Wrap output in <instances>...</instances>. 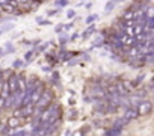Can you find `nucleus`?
I'll return each instance as SVG.
<instances>
[{"mask_svg": "<svg viewBox=\"0 0 154 136\" xmlns=\"http://www.w3.org/2000/svg\"><path fill=\"white\" fill-rule=\"evenodd\" d=\"M113 36H115L124 47H128V48H130V47H136V45H137V39H136V38L128 36V35H125V33L121 32V30L116 32V33H113Z\"/></svg>", "mask_w": 154, "mask_h": 136, "instance_id": "nucleus-1", "label": "nucleus"}, {"mask_svg": "<svg viewBox=\"0 0 154 136\" xmlns=\"http://www.w3.org/2000/svg\"><path fill=\"white\" fill-rule=\"evenodd\" d=\"M35 113V106L33 104H27V106H23V107H17L15 112H14V116L17 118H29Z\"/></svg>", "mask_w": 154, "mask_h": 136, "instance_id": "nucleus-2", "label": "nucleus"}, {"mask_svg": "<svg viewBox=\"0 0 154 136\" xmlns=\"http://www.w3.org/2000/svg\"><path fill=\"white\" fill-rule=\"evenodd\" d=\"M136 110H137L139 116H145V115L152 112V103L148 101V100H140L137 103V106H136Z\"/></svg>", "mask_w": 154, "mask_h": 136, "instance_id": "nucleus-3", "label": "nucleus"}, {"mask_svg": "<svg viewBox=\"0 0 154 136\" xmlns=\"http://www.w3.org/2000/svg\"><path fill=\"white\" fill-rule=\"evenodd\" d=\"M6 82H8V86H9V92L11 94H17L18 92V80H17V74H11L8 79H6Z\"/></svg>", "mask_w": 154, "mask_h": 136, "instance_id": "nucleus-4", "label": "nucleus"}, {"mask_svg": "<svg viewBox=\"0 0 154 136\" xmlns=\"http://www.w3.org/2000/svg\"><path fill=\"white\" fill-rule=\"evenodd\" d=\"M17 80H18V91L24 94V92H26V88H27L26 76H24V74H17Z\"/></svg>", "mask_w": 154, "mask_h": 136, "instance_id": "nucleus-5", "label": "nucleus"}, {"mask_svg": "<svg viewBox=\"0 0 154 136\" xmlns=\"http://www.w3.org/2000/svg\"><path fill=\"white\" fill-rule=\"evenodd\" d=\"M139 115H137V110H136V107H128L127 110H125V113H124V118L130 122L131 119H134V118H137Z\"/></svg>", "mask_w": 154, "mask_h": 136, "instance_id": "nucleus-6", "label": "nucleus"}, {"mask_svg": "<svg viewBox=\"0 0 154 136\" xmlns=\"http://www.w3.org/2000/svg\"><path fill=\"white\" fill-rule=\"evenodd\" d=\"M20 124H21V119H20V118H17V116H11V118L8 119V122H6V127H8L9 130H14V128H17Z\"/></svg>", "mask_w": 154, "mask_h": 136, "instance_id": "nucleus-7", "label": "nucleus"}, {"mask_svg": "<svg viewBox=\"0 0 154 136\" xmlns=\"http://www.w3.org/2000/svg\"><path fill=\"white\" fill-rule=\"evenodd\" d=\"M125 53H127V56H130V57H139V56H142V53H140V50L137 48V45H136V47L127 48Z\"/></svg>", "mask_w": 154, "mask_h": 136, "instance_id": "nucleus-8", "label": "nucleus"}, {"mask_svg": "<svg viewBox=\"0 0 154 136\" xmlns=\"http://www.w3.org/2000/svg\"><path fill=\"white\" fill-rule=\"evenodd\" d=\"M122 133V128H115V127H112V128H109L106 133H104V136H119Z\"/></svg>", "mask_w": 154, "mask_h": 136, "instance_id": "nucleus-9", "label": "nucleus"}, {"mask_svg": "<svg viewBox=\"0 0 154 136\" xmlns=\"http://www.w3.org/2000/svg\"><path fill=\"white\" fill-rule=\"evenodd\" d=\"M125 124H128V121L124 118V116H121V118H118L116 121H115V124H113V127L115 128H122Z\"/></svg>", "mask_w": 154, "mask_h": 136, "instance_id": "nucleus-10", "label": "nucleus"}, {"mask_svg": "<svg viewBox=\"0 0 154 136\" xmlns=\"http://www.w3.org/2000/svg\"><path fill=\"white\" fill-rule=\"evenodd\" d=\"M95 20H98V14H92V15H89V17H86V20H85V23H88V24H92Z\"/></svg>", "mask_w": 154, "mask_h": 136, "instance_id": "nucleus-11", "label": "nucleus"}, {"mask_svg": "<svg viewBox=\"0 0 154 136\" xmlns=\"http://www.w3.org/2000/svg\"><path fill=\"white\" fill-rule=\"evenodd\" d=\"M92 33H94V26L88 27V29L83 32V35H82V36H83V38H88V36H89V35H92Z\"/></svg>", "mask_w": 154, "mask_h": 136, "instance_id": "nucleus-12", "label": "nucleus"}, {"mask_svg": "<svg viewBox=\"0 0 154 136\" xmlns=\"http://www.w3.org/2000/svg\"><path fill=\"white\" fill-rule=\"evenodd\" d=\"M54 5H56L57 8H63V6L68 5V2H66V0H57V2H54Z\"/></svg>", "mask_w": 154, "mask_h": 136, "instance_id": "nucleus-13", "label": "nucleus"}, {"mask_svg": "<svg viewBox=\"0 0 154 136\" xmlns=\"http://www.w3.org/2000/svg\"><path fill=\"white\" fill-rule=\"evenodd\" d=\"M12 27H14V24H5L2 29H0V35H3L6 30H9V29H12Z\"/></svg>", "mask_w": 154, "mask_h": 136, "instance_id": "nucleus-14", "label": "nucleus"}, {"mask_svg": "<svg viewBox=\"0 0 154 136\" xmlns=\"http://www.w3.org/2000/svg\"><path fill=\"white\" fill-rule=\"evenodd\" d=\"M29 133L26 131V130H20V131H15V133H12V134H9V136H27Z\"/></svg>", "mask_w": 154, "mask_h": 136, "instance_id": "nucleus-15", "label": "nucleus"}, {"mask_svg": "<svg viewBox=\"0 0 154 136\" xmlns=\"http://www.w3.org/2000/svg\"><path fill=\"white\" fill-rule=\"evenodd\" d=\"M113 6H115V2H107V3H106V12L112 11V9H113Z\"/></svg>", "mask_w": 154, "mask_h": 136, "instance_id": "nucleus-16", "label": "nucleus"}, {"mask_svg": "<svg viewBox=\"0 0 154 136\" xmlns=\"http://www.w3.org/2000/svg\"><path fill=\"white\" fill-rule=\"evenodd\" d=\"M14 51V45L11 42H6V53H12Z\"/></svg>", "mask_w": 154, "mask_h": 136, "instance_id": "nucleus-17", "label": "nucleus"}, {"mask_svg": "<svg viewBox=\"0 0 154 136\" xmlns=\"http://www.w3.org/2000/svg\"><path fill=\"white\" fill-rule=\"evenodd\" d=\"M33 53H35V51H29V53H26L24 59H26V60H30V59H32V56H33Z\"/></svg>", "mask_w": 154, "mask_h": 136, "instance_id": "nucleus-18", "label": "nucleus"}, {"mask_svg": "<svg viewBox=\"0 0 154 136\" xmlns=\"http://www.w3.org/2000/svg\"><path fill=\"white\" fill-rule=\"evenodd\" d=\"M83 133H85L83 130H75V131L72 133V136H83Z\"/></svg>", "mask_w": 154, "mask_h": 136, "instance_id": "nucleus-19", "label": "nucleus"}, {"mask_svg": "<svg viewBox=\"0 0 154 136\" xmlns=\"http://www.w3.org/2000/svg\"><path fill=\"white\" fill-rule=\"evenodd\" d=\"M21 65H23L21 60H15V62H14V68H18V66H21Z\"/></svg>", "mask_w": 154, "mask_h": 136, "instance_id": "nucleus-20", "label": "nucleus"}, {"mask_svg": "<svg viewBox=\"0 0 154 136\" xmlns=\"http://www.w3.org/2000/svg\"><path fill=\"white\" fill-rule=\"evenodd\" d=\"M62 30H63V26L62 24H57L56 26V32H62Z\"/></svg>", "mask_w": 154, "mask_h": 136, "instance_id": "nucleus-21", "label": "nucleus"}, {"mask_svg": "<svg viewBox=\"0 0 154 136\" xmlns=\"http://www.w3.org/2000/svg\"><path fill=\"white\" fill-rule=\"evenodd\" d=\"M66 15H68V18L74 17V11H68V14H66Z\"/></svg>", "mask_w": 154, "mask_h": 136, "instance_id": "nucleus-22", "label": "nucleus"}, {"mask_svg": "<svg viewBox=\"0 0 154 136\" xmlns=\"http://www.w3.org/2000/svg\"><path fill=\"white\" fill-rule=\"evenodd\" d=\"M5 128H6V125H3L2 122H0V131H5Z\"/></svg>", "mask_w": 154, "mask_h": 136, "instance_id": "nucleus-23", "label": "nucleus"}, {"mask_svg": "<svg viewBox=\"0 0 154 136\" xmlns=\"http://www.w3.org/2000/svg\"><path fill=\"white\" fill-rule=\"evenodd\" d=\"M71 27H72V23H69V24H66V26H65V30H69Z\"/></svg>", "mask_w": 154, "mask_h": 136, "instance_id": "nucleus-24", "label": "nucleus"}, {"mask_svg": "<svg viewBox=\"0 0 154 136\" xmlns=\"http://www.w3.org/2000/svg\"><path fill=\"white\" fill-rule=\"evenodd\" d=\"M0 54H3V50L2 48H0Z\"/></svg>", "mask_w": 154, "mask_h": 136, "instance_id": "nucleus-25", "label": "nucleus"}, {"mask_svg": "<svg viewBox=\"0 0 154 136\" xmlns=\"http://www.w3.org/2000/svg\"><path fill=\"white\" fill-rule=\"evenodd\" d=\"M152 91H154V85H152Z\"/></svg>", "mask_w": 154, "mask_h": 136, "instance_id": "nucleus-26", "label": "nucleus"}, {"mask_svg": "<svg viewBox=\"0 0 154 136\" xmlns=\"http://www.w3.org/2000/svg\"><path fill=\"white\" fill-rule=\"evenodd\" d=\"M0 113H2V109H0Z\"/></svg>", "mask_w": 154, "mask_h": 136, "instance_id": "nucleus-27", "label": "nucleus"}]
</instances>
